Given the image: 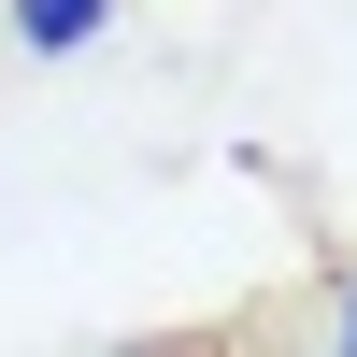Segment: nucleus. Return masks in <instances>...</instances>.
Wrapping results in <instances>:
<instances>
[{
    "mask_svg": "<svg viewBox=\"0 0 357 357\" xmlns=\"http://www.w3.org/2000/svg\"><path fill=\"white\" fill-rule=\"evenodd\" d=\"M100 15L114 0H15V43L29 57H72V43H100Z\"/></svg>",
    "mask_w": 357,
    "mask_h": 357,
    "instance_id": "obj_1",
    "label": "nucleus"
},
{
    "mask_svg": "<svg viewBox=\"0 0 357 357\" xmlns=\"http://www.w3.org/2000/svg\"><path fill=\"white\" fill-rule=\"evenodd\" d=\"M329 357H357V286H343V329H329Z\"/></svg>",
    "mask_w": 357,
    "mask_h": 357,
    "instance_id": "obj_2",
    "label": "nucleus"
}]
</instances>
